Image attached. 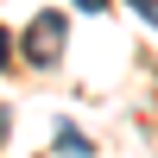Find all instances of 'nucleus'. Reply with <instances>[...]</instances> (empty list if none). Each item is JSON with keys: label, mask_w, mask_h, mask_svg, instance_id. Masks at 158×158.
Segmentation results:
<instances>
[{"label": "nucleus", "mask_w": 158, "mask_h": 158, "mask_svg": "<svg viewBox=\"0 0 158 158\" xmlns=\"http://www.w3.org/2000/svg\"><path fill=\"white\" fill-rule=\"evenodd\" d=\"M63 44H70V13H57V6L32 13V25L19 32V51H25L32 70H57V63H63Z\"/></svg>", "instance_id": "obj_1"}, {"label": "nucleus", "mask_w": 158, "mask_h": 158, "mask_svg": "<svg viewBox=\"0 0 158 158\" xmlns=\"http://www.w3.org/2000/svg\"><path fill=\"white\" fill-rule=\"evenodd\" d=\"M57 152H70V158H89L95 146H89V139L76 133V127H57Z\"/></svg>", "instance_id": "obj_2"}, {"label": "nucleus", "mask_w": 158, "mask_h": 158, "mask_svg": "<svg viewBox=\"0 0 158 158\" xmlns=\"http://www.w3.org/2000/svg\"><path fill=\"white\" fill-rule=\"evenodd\" d=\"M127 6H133V13H139V19H146V25H152V32H158V0H127Z\"/></svg>", "instance_id": "obj_3"}, {"label": "nucleus", "mask_w": 158, "mask_h": 158, "mask_svg": "<svg viewBox=\"0 0 158 158\" xmlns=\"http://www.w3.org/2000/svg\"><path fill=\"white\" fill-rule=\"evenodd\" d=\"M6 70H13V32L0 25V76H6Z\"/></svg>", "instance_id": "obj_4"}, {"label": "nucleus", "mask_w": 158, "mask_h": 158, "mask_svg": "<svg viewBox=\"0 0 158 158\" xmlns=\"http://www.w3.org/2000/svg\"><path fill=\"white\" fill-rule=\"evenodd\" d=\"M70 6H82V13H108V0H70Z\"/></svg>", "instance_id": "obj_5"}, {"label": "nucleus", "mask_w": 158, "mask_h": 158, "mask_svg": "<svg viewBox=\"0 0 158 158\" xmlns=\"http://www.w3.org/2000/svg\"><path fill=\"white\" fill-rule=\"evenodd\" d=\"M0 133H6V108H0Z\"/></svg>", "instance_id": "obj_6"}]
</instances>
